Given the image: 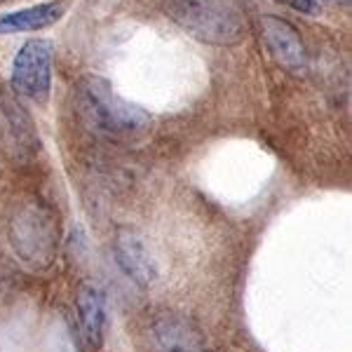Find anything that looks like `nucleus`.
<instances>
[{"instance_id": "f257e3e1", "label": "nucleus", "mask_w": 352, "mask_h": 352, "mask_svg": "<svg viewBox=\"0 0 352 352\" xmlns=\"http://www.w3.org/2000/svg\"><path fill=\"white\" fill-rule=\"evenodd\" d=\"M76 116L87 132L101 139H134L151 127V116L113 92L111 82L85 76L76 85Z\"/></svg>"}, {"instance_id": "f03ea898", "label": "nucleus", "mask_w": 352, "mask_h": 352, "mask_svg": "<svg viewBox=\"0 0 352 352\" xmlns=\"http://www.w3.org/2000/svg\"><path fill=\"white\" fill-rule=\"evenodd\" d=\"M162 10L176 26L207 45H237L247 33V19L235 0H162Z\"/></svg>"}, {"instance_id": "7ed1b4c3", "label": "nucleus", "mask_w": 352, "mask_h": 352, "mask_svg": "<svg viewBox=\"0 0 352 352\" xmlns=\"http://www.w3.org/2000/svg\"><path fill=\"white\" fill-rule=\"evenodd\" d=\"M10 244L28 268H47L59 247V221L52 209L41 200H28L21 204L10 221Z\"/></svg>"}, {"instance_id": "20e7f679", "label": "nucleus", "mask_w": 352, "mask_h": 352, "mask_svg": "<svg viewBox=\"0 0 352 352\" xmlns=\"http://www.w3.org/2000/svg\"><path fill=\"white\" fill-rule=\"evenodd\" d=\"M52 43L33 38L21 45L12 61V89L24 99L45 101L52 87Z\"/></svg>"}, {"instance_id": "39448f33", "label": "nucleus", "mask_w": 352, "mask_h": 352, "mask_svg": "<svg viewBox=\"0 0 352 352\" xmlns=\"http://www.w3.org/2000/svg\"><path fill=\"white\" fill-rule=\"evenodd\" d=\"M153 352H204L207 340L200 327L179 312H157L146 329Z\"/></svg>"}, {"instance_id": "423d86ee", "label": "nucleus", "mask_w": 352, "mask_h": 352, "mask_svg": "<svg viewBox=\"0 0 352 352\" xmlns=\"http://www.w3.org/2000/svg\"><path fill=\"white\" fill-rule=\"evenodd\" d=\"M261 38H263L265 47L277 66H282L287 73H303L308 68V54H305V45L300 41L298 31L285 19L277 16H261Z\"/></svg>"}, {"instance_id": "0eeeda50", "label": "nucleus", "mask_w": 352, "mask_h": 352, "mask_svg": "<svg viewBox=\"0 0 352 352\" xmlns=\"http://www.w3.org/2000/svg\"><path fill=\"white\" fill-rule=\"evenodd\" d=\"M116 258L118 265L127 272L129 280H134L136 285L148 287L155 282L157 268L153 261L151 252L146 249L141 235L132 228H122L116 235Z\"/></svg>"}, {"instance_id": "6e6552de", "label": "nucleus", "mask_w": 352, "mask_h": 352, "mask_svg": "<svg viewBox=\"0 0 352 352\" xmlns=\"http://www.w3.org/2000/svg\"><path fill=\"white\" fill-rule=\"evenodd\" d=\"M78 320H80L85 340L92 348H101L106 331V300L94 285H85L78 292Z\"/></svg>"}, {"instance_id": "1a4fd4ad", "label": "nucleus", "mask_w": 352, "mask_h": 352, "mask_svg": "<svg viewBox=\"0 0 352 352\" xmlns=\"http://www.w3.org/2000/svg\"><path fill=\"white\" fill-rule=\"evenodd\" d=\"M61 14H64V8L59 3H45V5H33V8L26 10H16V12L0 16V33L38 31V28L54 24Z\"/></svg>"}, {"instance_id": "9d476101", "label": "nucleus", "mask_w": 352, "mask_h": 352, "mask_svg": "<svg viewBox=\"0 0 352 352\" xmlns=\"http://www.w3.org/2000/svg\"><path fill=\"white\" fill-rule=\"evenodd\" d=\"M282 3L292 5V8H296V10H303V12H315L317 10L315 0H282Z\"/></svg>"}]
</instances>
